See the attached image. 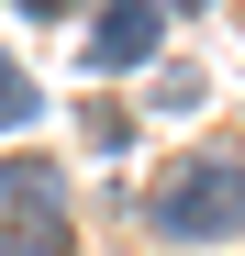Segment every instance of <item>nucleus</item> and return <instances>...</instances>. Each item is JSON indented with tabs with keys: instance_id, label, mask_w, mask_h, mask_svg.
<instances>
[{
	"instance_id": "1",
	"label": "nucleus",
	"mask_w": 245,
	"mask_h": 256,
	"mask_svg": "<svg viewBox=\"0 0 245 256\" xmlns=\"http://www.w3.org/2000/svg\"><path fill=\"white\" fill-rule=\"evenodd\" d=\"M145 223L168 234V245H223V234H245V156H190V167H168V178L145 190Z\"/></svg>"
},
{
	"instance_id": "2",
	"label": "nucleus",
	"mask_w": 245,
	"mask_h": 256,
	"mask_svg": "<svg viewBox=\"0 0 245 256\" xmlns=\"http://www.w3.org/2000/svg\"><path fill=\"white\" fill-rule=\"evenodd\" d=\"M156 22H168L156 0H100V12H90V34H78V67H90V78L145 67V56H156Z\"/></svg>"
},
{
	"instance_id": "3",
	"label": "nucleus",
	"mask_w": 245,
	"mask_h": 256,
	"mask_svg": "<svg viewBox=\"0 0 245 256\" xmlns=\"http://www.w3.org/2000/svg\"><path fill=\"white\" fill-rule=\"evenodd\" d=\"M0 212L12 223H67V167L56 156H0Z\"/></svg>"
},
{
	"instance_id": "4",
	"label": "nucleus",
	"mask_w": 245,
	"mask_h": 256,
	"mask_svg": "<svg viewBox=\"0 0 245 256\" xmlns=\"http://www.w3.org/2000/svg\"><path fill=\"white\" fill-rule=\"evenodd\" d=\"M34 112H45V90H34V78H22L12 56H0V145H12V134H22Z\"/></svg>"
},
{
	"instance_id": "5",
	"label": "nucleus",
	"mask_w": 245,
	"mask_h": 256,
	"mask_svg": "<svg viewBox=\"0 0 245 256\" xmlns=\"http://www.w3.org/2000/svg\"><path fill=\"white\" fill-rule=\"evenodd\" d=\"M0 256H67V223H0Z\"/></svg>"
},
{
	"instance_id": "6",
	"label": "nucleus",
	"mask_w": 245,
	"mask_h": 256,
	"mask_svg": "<svg viewBox=\"0 0 245 256\" xmlns=\"http://www.w3.org/2000/svg\"><path fill=\"white\" fill-rule=\"evenodd\" d=\"M90 145L122 156V145H134V112H122V100H90Z\"/></svg>"
},
{
	"instance_id": "7",
	"label": "nucleus",
	"mask_w": 245,
	"mask_h": 256,
	"mask_svg": "<svg viewBox=\"0 0 245 256\" xmlns=\"http://www.w3.org/2000/svg\"><path fill=\"white\" fill-rule=\"evenodd\" d=\"M156 100H168V112H200V67H156Z\"/></svg>"
},
{
	"instance_id": "8",
	"label": "nucleus",
	"mask_w": 245,
	"mask_h": 256,
	"mask_svg": "<svg viewBox=\"0 0 245 256\" xmlns=\"http://www.w3.org/2000/svg\"><path fill=\"white\" fill-rule=\"evenodd\" d=\"M22 12H67V0H22Z\"/></svg>"
},
{
	"instance_id": "9",
	"label": "nucleus",
	"mask_w": 245,
	"mask_h": 256,
	"mask_svg": "<svg viewBox=\"0 0 245 256\" xmlns=\"http://www.w3.org/2000/svg\"><path fill=\"white\" fill-rule=\"evenodd\" d=\"M190 12H200V0H190Z\"/></svg>"
}]
</instances>
